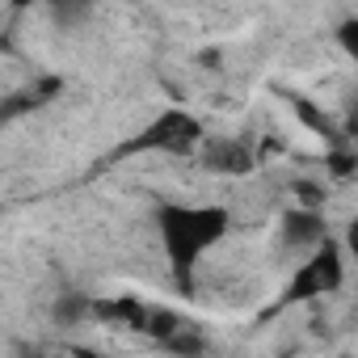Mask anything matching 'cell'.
I'll return each instance as SVG.
<instances>
[{
    "label": "cell",
    "instance_id": "10",
    "mask_svg": "<svg viewBox=\"0 0 358 358\" xmlns=\"http://www.w3.org/2000/svg\"><path fill=\"white\" fill-rule=\"evenodd\" d=\"M354 164H358V160H354L350 143H341V148H333V152H329V173H333V177H350V173H354Z\"/></svg>",
    "mask_w": 358,
    "mask_h": 358
},
{
    "label": "cell",
    "instance_id": "5",
    "mask_svg": "<svg viewBox=\"0 0 358 358\" xmlns=\"http://www.w3.org/2000/svg\"><path fill=\"white\" fill-rule=\"evenodd\" d=\"M329 236V224L320 211H303V207H291L282 215V245L287 249H299V253H312L320 241Z\"/></svg>",
    "mask_w": 358,
    "mask_h": 358
},
{
    "label": "cell",
    "instance_id": "2",
    "mask_svg": "<svg viewBox=\"0 0 358 358\" xmlns=\"http://www.w3.org/2000/svg\"><path fill=\"white\" fill-rule=\"evenodd\" d=\"M207 131H203V118L182 110V106H164L156 118H148L131 139H122L110 160H122V156H148V152H160V156H173V160H190L199 156Z\"/></svg>",
    "mask_w": 358,
    "mask_h": 358
},
{
    "label": "cell",
    "instance_id": "4",
    "mask_svg": "<svg viewBox=\"0 0 358 358\" xmlns=\"http://www.w3.org/2000/svg\"><path fill=\"white\" fill-rule=\"evenodd\" d=\"M199 160H203V169L224 173V177H245V173H253V169H257L253 152H249L241 139H203Z\"/></svg>",
    "mask_w": 358,
    "mask_h": 358
},
{
    "label": "cell",
    "instance_id": "1",
    "mask_svg": "<svg viewBox=\"0 0 358 358\" xmlns=\"http://www.w3.org/2000/svg\"><path fill=\"white\" fill-rule=\"evenodd\" d=\"M152 224H156L169 274L182 295H190L194 270L203 266V257L232 236V211L224 203H160Z\"/></svg>",
    "mask_w": 358,
    "mask_h": 358
},
{
    "label": "cell",
    "instance_id": "6",
    "mask_svg": "<svg viewBox=\"0 0 358 358\" xmlns=\"http://www.w3.org/2000/svg\"><path fill=\"white\" fill-rule=\"evenodd\" d=\"M89 316H97V320H106V324H122V329H135V333H143V320H148V303H139L135 295L93 299V303H89Z\"/></svg>",
    "mask_w": 358,
    "mask_h": 358
},
{
    "label": "cell",
    "instance_id": "7",
    "mask_svg": "<svg viewBox=\"0 0 358 358\" xmlns=\"http://www.w3.org/2000/svg\"><path fill=\"white\" fill-rule=\"evenodd\" d=\"M287 106H291V114L312 131V135H320V139H329L333 148H341L345 143V135L337 131V122L324 114V106H316L312 97H303V93H287Z\"/></svg>",
    "mask_w": 358,
    "mask_h": 358
},
{
    "label": "cell",
    "instance_id": "9",
    "mask_svg": "<svg viewBox=\"0 0 358 358\" xmlns=\"http://www.w3.org/2000/svg\"><path fill=\"white\" fill-rule=\"evenodd\" d=\"M89 303H93V299H85V295H64V299L55 303V320H59V324L89 320Z\"/></svg>",
    "mask_w": 358,
    "mask_h": 358
},
{
    "label": "cell",
    "instance_id": "11",
    "mask_svg": "<svg viewBox=\"0 0 358 358\" xmlns=\"http://www.w3.org/2000/svg\"><path fill=\"white\" fill-rule=\"evenodd\" d=\"M64 354H68V358H114V354H106L101 345H89V341H68Z\"/></svg>",
    "mask_w": 358,
    "mask_h": 358
},
{
    "label": "cell",
    "instance_id": "8",
    "mask_svg": "<svg viewBox=\"0 0 358 358\" xmlns=\"http://www.w3.org/2000/svg\"><path fill=\"white\" fill-rule=\"evenodd\" d=\"M160 350L173 354V358H207V337H203L199 324H190V320L182 316V320H177V329L160 341Z\"/></svg>",
    "mask_w": 358,
    "mask_h": 358
},
{
    "label": "cell",
    "instance_id": "12",
    "mask_svg": "<svg viewBox=\"0 0 358 358\" xmlns=\"http://www.w3.org/2000/svg\"><path fill=\"white\" fill-rule=\"evenodd\" d=\"M34 358H38V354H34Z\"/></svg>",
    "mask_w": 358,
    "mask_h": 358
},
{
    "label": "cell",
    "instance_id": "3",
    "mask_svg": "<svg viewBox=\"0 0 358 358\" xmlns=\"http://www.w3.org/2000/svg\"><path fill=\"white\" fill-rule=\"evenodd\" d=\"M345 270H350L345 245H341L337 236H324L312 253L299 257V266L291 270V278H287V287L278 291L274 308H303V303H316V299H324V295H337V291L345 287Z\"/></svg>",
    "mask_w": 358,
    "mask_h": 358
}]
</instances>
